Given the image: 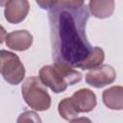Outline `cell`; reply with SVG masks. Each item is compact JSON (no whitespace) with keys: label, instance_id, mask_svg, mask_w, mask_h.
<instances>
[{"label":"cell","instance_id":"cell-1","mask_svg":"<svg viewBox=\"0 0 123 123\" xmlns=\"http://www.w3.org/2000/svg\"><path fill=\"white\" fill-rule=\"evenodd\" d=\"M86 5L58 2L49 11L50 36L55 62L77 67L92 50L86 27L88 20Z\"/></svg>","mask_w":123,"mask_h":123},{"label":"cell","instance_id":"cell-2","mask_svg":"<svg viewBox=\"0 0 123 123\" xmlns=\"http://www.w3.org/2000/svg\"><path fill=\"white\" fill-rule=\"evenodd\" d=\"M22 97L25 103L33 110L44 111L51 106V97L46 86L37 76L27 78L21 87Z\"/></svg>","mask_w":123,"mask_h":123},{"label":"cell","instance_id":"cell-3","mask_svg":"<svg viewBox=\"0 0 123 123\" xmlns=\"http://www.w3.org/2000/svg\"><path fill=\"white\" fill-rule=\"evenodd\" d=\"M25 67L17 55L0 50V73L8 84L12 86L20 84L25 77Z\"/></svg>","mask_w":123,"mask_h":123},{"label":"cell","instance_id":"cell-4","mask_svg":"<svg viewBox=\"0 0 123 123\" xmlns=\"http://www.w3.org/2000/svg\"><path fill=\"white\" fill-rule=\"evenodd\" d=\"M116 79L115 69L109 64H100L91 68L86 75V82L87 85L101 88L112 84Z\"/></svg>","mask_w":123,"mask_h":123},{"label":"cell","instance_id":"cell-5","mask_svg":"<svg viewBox=\"0 0 123 123\" xmlns=\"http://www.w3.org/2000/svg\"><path fill=\"white\" fill-rule=\"evenodd\" d=\"M38 78L55 93H61L64 91L68 86L65 78L54 64L42 66L39 70Z\"/></svg>","mask_w":123,"mask_h":123},{"label":"cell","instance_id":"cell-6","mask_svg":"<svg viewBox=\"0 0 123 123\" xmlns=\"http://www.w3.org/2000/svg\"><path fill=\"white\" fill-rule=\"evenodd\" d=\"M29 11L30 4L28 0H11L5 6V19L11 24H18L26 18Z\"/></svg>","mask_w":123,"mask_h":123},{"label":"cell","instance_id":"cell-7","mask_svg":"<svg viewBox=\"0 0 123 123\" xmlns=\"http://www.w3.org/2000/svg\"><path fill=\"white\" fill-rule=\"evenodd\" d=\"M33 36L27 30H17L7 34L5 41L8 48L13 51H26L33 44Z\"/></svg>","mask_w":123,"mask_h":123},{"label":"cell","instance_id":"cell-8","mask_svg":"<svg viewBox=\"0 0 123 123\" xmlns=\"http://www.w3.org/2000/svg\"><path fill=\"white\" fill-rule=\"evenodd\" d=\"M71 100L79 113L91 111L97 104L96 95L89 88H81L75 91L71 96Z\"/></svg>","mask_w":123,"mask_h":123},{"label":"cell","instance_id":"cell-9","mask_svg":"<svg viewBox=\"0 0 123 123\" xmlns=\"http://www.w3.org/2000/svg\"><path fill=\"white\" fill-rule=\"evenodd\" d=\"M103 103L110 110L121 111L123 109V87L113 86L105 89L102 93Z\"/></svg>","mask_w":123,"mask_h":123},{"label":"cell","instance_id":"cell-10","mask_svg":"<svg viewBox=\"0 0 123 123\" xmlns=\"http://www.w3.org/2000/svg\"><path fill=\"white\" fill-rule=\"evenodd\" d=\"M115 8L114 0H89L88 9L90 13L99 19L110 17Z\"/></svg>","mask_w":123,"mask_h":123},{"label":"cell","instance_id":"cell-11","mask_svg":"<svg viewBox=\"0 0 123 123\" xmlns=\"http://www.w3.org/2000/svg\"><path fill=\"white\" fill-rule=\"evenodd\" d=\"M105 59V52L102 48L94 46L92 47V50L90 54L87 56V58L78 66V68L81 69H91L96 66H99L102 64Z\"/></svg>","mask_w":123,"mask_h":123},{"label":"cell","instance_id":"cell-12","mask_svg":"<svg viewBox=\"0 0 123 123\" xmlns=\"http://www.w3.org/2000/svg\"><path fill=\"white\" fill-rule=\"evenodd\" d=\"M58 111H59L61 117H62L64 120L71 121V122L74 119H76L79 115V112L77 111V110L71 100V97L64 98L59 103Z\"/></svg>","mask_w":123,"mask_h":123},{"label":"cell","instance_id":"cell-13","mask_svg":"<svg viewBox=\"0 0 123 123\" xmlns=\"http://www.w3.org/2000/svg\"><path fill=\"white\" fill-rule=\"evenodd\" d=\"M22 121H27V122H40L41 119L38 117V115L35 111H25L20 114V116L17 119V122H22Z\"/></svg>","mask_w":123,"mask_h":123},{"label":"cell","instance_id":"cell-14","mask_svg":"<svg viewBox=\"0 0 123 123\" xmlns=\"http://www.w3.org/2000/svg\"><path fill=\"white\" fill-rule=\"evenodd\" d=\"M59 0H36V3L42 10H49L58 3Z\"/></svg>","mask_w":123,"mask_h":123},{"label":"cell","instance_id":"cell-15","mask_svg":"<svg viewBox=\"0 0 123 123\" xmlns=\"http://www.w3.org/2000/svg\"><path fill=\"white\" fill-rule=\"evenodd\" d=\"M58 2L72 4V5H76V6H83L84 5V0H59Z\"/></svg>","mask_w":123,"mask_h":123},{"label":"cell","instance_id":"cell-16","mask_svg":"<svg viewBox=\"0 0 123 123\" xmlns=\"http://www.w3.org/2000/svg\"><path fill=\"white\" fill-rule=\"evenodd\" d=\"M6 36H7V32L5 30V28L0 25V44H2L6 38Z\"/></svg>","mask_w":123,"mask_h":123},{"label":"cell","instance_id":"cell-17","mask_svg":"<svg viewBox=\"0 0 123 123\" xmlns=\"http://www.w3.org/2000/svg\"><path fill=\"white\" fill-rule=\"evenodd\" d=\"M11 0H0V7H4L6 6Z\"/></svg>","mask_w":123,"mask_h":123}]
</instances>
